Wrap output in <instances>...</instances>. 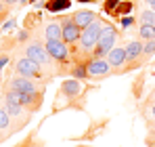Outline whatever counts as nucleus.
<instances>
[{
    "label": "nucleus",
    "instance_id": "c85d7f7f",
    "mask_svg": "<svg viewBox=\"0 0 155 147\" xmlns=\"http://www.w3.org/2000/svg\"><path fill=\"white\" fill-rule=\"evenodd\" d=\"M19 2H21V4H27V2H31V0H19Z\"/></svg>",
    "mask_w": 155,
    "mask_h": 147
},
{
    "label": "nucleus",
    "instance_id": "393cba45",
    "mask_svg": "<svg viewBox=\"0 0 155 147\" xmlns=\"http://www.w3.org/2000/svg\"><path fill=\"white\" fill-rule=\"evenodd\" d=\"M6 63H8V57H0V70H2Z\"/></svg>",
    "mask_w": 155,
    "mask_h": 147
},
{
    "label": "nucleus",
    "instance_id": "c756f323",
    "mask_svg": "<svg viewBox=\"0 0 155 147\" xmlns=\"http://www.w3.org/2000/svg\"><path fill=\"white\" fill-rule=\"evenodd\" d=\"M147 2H149V4H151V6H155V0H147Z\"/></svg>",
    "mask_w": 155,
    "mask_h": 147
},
{
    "label": "nucleus",
    "instance_id": "f8f14e48",
    "mask_svg": "<svg viewBox=\"0 0 155 147\" xmlns=\"http://www.w3.org/2000/svg\"><path fill=\"white\" fill-rule=\"evenodd\" d=\"M97 19V13L94 11H78L76 15H74V21L78 23L80 29H84V27H88V25L92 23Z\"/></svg>",
    "mask_w": 155,
    "mask_h": 147
},
{
    "label": "nucleus",
    "instance_id": "0eeeda50",
    "mask_svg": "<svg viewBox=\"0 0 155 147\" xmlns=\"http://www.w3.org/2000/svg\"><path fill=\"white\" fill-rule=\"evenodd\" d=\"M46 50L51 55V59L59 63H67L69 61V49L63 40H46Z\"/></svg>",
    "mask_w": 155,
    "mask_h": 147
},
{
    "label": "nucleus",
    "instance_id": "1a4fd4ad",
    "mask_svg": "<svg viewBox=\"0 0 155 147\" xmlns=\"http://www.w3.org/2000/svg\"><path fill=\"white\" fill-rule=\"evenodd\" d=\"M4 109L8 111L11 118H21L23 116V105L19 103V95L15 91H6L4 93Z\"/></svg>",
    "mask_w": 155,
    "mask_h": 147
},
{
    "label": "nucleus",
    "instance_id": "39448f33",
    "mask_svg": "<svg viewBox=\"0 0 155 147\" xmlns=\"http://www.w3.org/2000/svg\"><path fill=\"white\" fill-rule=\"evenodd\" d=\"M6 91H17V93H40V86L34 82V78L17 76L6 82Z\"/></svg>",
    "mask_w": 155,
    "mask_h": 147
},
{
    "label": "nucleus",
    "instance_id": "dca6fc26",
    "mask_svg": "<svg viewBox=\"0 0 155 147\" xmlns=\"http://www.w3.org/2000/svg\"><path fill=\"white\" fill-rule=\"evenodd\" d=\"M138 34H140V38H145V40H153V38H155V25L143 23V25H140V29H138Z\"/></svg>",
    "mask_w": 155,
    "mask_h": 147
},
{
    "label": "nucleus",
    "instance_id": "aec40b11",
    "mask_svg": "<svg viewBox=\"0 0 155 147\" xmlns=\"http://www.w3.org/2000/svg\"><path fill=\"white\" fill-rule=\"evenodd\" d=\"M130 11H132V4H126V2H122V4H117V6H115V13H117V15H130Z\"/></svg>",
    "mask_w": 155,
    "mask_h": 147
},
{
    "label": "nucleus",
    "instance_id": "2f4dec72",
    "mask_svg": "<svg viewBox=\"0 0 155 147\" xmlns=\"http://www.w3.org/2000/svg\"><path fill=\"white\" fill-rule=\"evenodd\" d=\"M153 132H155V124H153Z\"/></svg>",
    "mask_w": 155,
    "mask_h": 147
},
{
    "label": "nucleus",
    "instance_id": "412c9836",
    "mask_svg": "<svg viewBox=\"0 0 155 147\" xmlns=\"http://www.w3.org/2000/svg\"><path fill=\"white\" fill-rule=\"evenodd\" d=\"M143 53H145V55H153L155 53V38L149 40L147 44H143Z\"/></svg>",
    "mask_w": 155,
    "mask_h": 147
},
{
    "label": "nucleus",
    "instance_id": "9d476101",
    "mask_svg": "<svg viewBox=\"0 0 155 147\" xmlns=\"http://www.w3.org/2000/svg\"><path fill=\"white\" fill-rule=\"evenodd\" d=\"M80 93H82V84L76 78L74 80H65L61 84V88H59V95H63V97H67V99H76Z\"/></svg>",
    "mask_w": 155,
    "mask_h": 147
},
{
    "label": "nucleus",
    "instance_id": "bb28decb",
    "mask_svg": "<svg viewBox=\"0 0 155 147\" xmlns=\"http://www.w3.org/2000/svg\"><path fill=\"white\" fill-rule=\"evenodd\" d=\"M2 2H6V4H15V2H19V0H2Z\"/></svg>",
    "mask_w": 155,
    "mask_h": 147
},
{
    "label": "nucleus",
    "instance_id": "9b49d317",
    "mask_svg": "<svg viewBox=\"0 0 155 147\" xmlns=\"http://www.w3.org/2000/svg\"><path fill=\"white\" fill-rule=\"evenodd\" d=\"M107 61L111 65V70H120L128 59H126V50L120 49V46H113V49L107 53Z\"/></svg>",
    "mask_w": 155,
    "mask_h": 147
},
{
    "label": "nucleus",
    "instance_id": "ddd939ff",
    "mask_svg": "<svg viewBox=\"0 0 155 147\" xmlns=\"http://www.w3.org/2000/svg\"><path fill=\"white\" fill-rule=\"evenodd\" d=\"M124 50H126V59L132 61V59H136V57H140V55H143V44H140L138 40H130Z\"/></svg>",
    "mask_w": 155,
    "mask_h": 147
},
{
    "label": "nucleus",
    "instance_id": "5701e85b",
    "mask_svg": "<svg viewBox=\"0 0 155 147\" xmlns=\"http://www.w3.org/2000/svg\"><path fill=\"white\" fill-rule=\"evenodd\" d=\"M132 25H134V19H132V17H124V19H122V27H126V29H128V27H132Z\"/></svg>",
    "mask_w": 155,
    "mask_h": 147
},
{
    "label": "nucleus",
    "instance_id": "b1692460",
    "mask_svg": "<svg viewBox=\"0 0 155 147\" xmlns=\"http://www.w3.org/2000/svg\"><path fill=\"white\" fill-rule=\"evenodd\" d=\"M13 27H15V19H11V21H6V23H4V27H2V32H11Z\"/></svg>",
    "mask_w": 155,
    "mask_h": 147
},
{
    "label": "nucleus",
    "instance_id": "cd10ccee",
    "mask_svg": "<svg viewBox=\"0 0 155 147\" xmlns=\"http://www.w3.org/2000/svg\"><path fill=\"white\" fill-rule=\"evenodd\" d=\"M149 114H151V116L155 118V103H153V107H151V111H149Z\"/></svg>",
    "mask_w": 155,
    "mask_h": 147
},
{
    "label": "nucleus",
    "instance_id": "f257e3e1",
    "mask_svg": "<svg viewBox=\"0 0 155 147\" xmlns=\"http://www.w3.org/2000/svg\"><path fill=\"white\" fill-rule=\"evenodd\" d=\"M105 21L103 19H94L92 23L88 25V27H84L82 29V34H80V44H78V49L82 55H90V53H94L97 49V44H99V36H101V29H103Z\"/></svg>",
    "mask_w": 155,
    "mask_h": 147
},
{
    "label": "nucleus",
    "instance_id": "7c9ffc66",
    "mask_svg": "<svg viewBox=\"0 0 155 147\" xmlns=\"http://www.w3.org/2000/svg\"><path fill=\"white\" fill-rule=\"evenodd\" d=\"M78 2H94V0H78Z\"/></svg>",
    "mask_w": 155,
    "mask_h": 147
},
{
    "label": "nucleus",
    "instance_id": "2eb2a0df",
    "mask_svg": "<svg viewBox=\"0 0 155 147\" xmlns=\"http://www.w3.org/2000/svg\"><path fill=\"white\" fill-rule=\"evenodd\" d=\"M46 9H48V11H52V13L65 11V9H69V0H51V2L46 4Z\"/></svg>",
    "mask_w": 155,
    "mask_h": 147
},
{
    "label": "nucleus",
    "instance_id": "20e7f679",
    "mask_svg": "<svg viewBox=\"0 0 155 147\" xmlns=\"http://www.w3.org/2000/svg\"><path fill=\"white\" fill-rule=\"evenodd\" d=\"M86 72H88V78H105L111 72V65L103 57H90L86 63Z\"/></svg>",
    "mask_w": 155,
    "mask_h": 147
},
{
    "label": "nucleus",
    "instance_id": "4468645a",
    "mask_svg": "<svg viewBox=\"0 0 155 147\" xmlns=\"http://www.w3.org/2000/svg\"><path fill=\"white\" fill-rule=\"evenodd\" d=\"M44 36H46V40H61V36H63L61 23H48L44 29Z\"/></svg>",
    "mask_w": 155,
    "mask_h": 147
},
{
    "label": "nucleus",
    "instance_id": "a878e982",
    "mask_svg": "<svg viewBox=\"0 0 155 147\" xmlns=\"http://www.w3.org/2000/svg\"><path fill=\"white\" fill-rule=\"evenodd\" d=\"M4 11H6V9H4V2H0V17L4 15Z\"/></svg>",
    "mask_w": 155,
    "mask_h": 147
},
{
    "label": "nucleus",
    "instance_id": "f03ea898",
    "mask_svg": "<svg viewBox=\"0 0 155 147\" xmlns=\"http://www.w3.org/2000/svg\"><path fill=\"white\" fill-rule=\"evenodd\" d=\"M115 40H117V29L113 25L105 23L103 29H101V36H99V44H97V57L99 55H107L109 50L113 49Z\"/></svg>",
    "mask_w": 155,
    "mask_h": 147
},
{
    "label": "nucleus",
    "instance_id": "7ed1b4c3",
    "mask_svg": "<svg viewBox=\"0 0 155 147\" xmlns=\"http://www.w3.org/2000/svg\"><path fill=\"white\" fill-rule=\"evenodd\" d=\"M42 65L40 63H36L34 59H29V57H23V59H19L17 61V65H15V70L19 76H25V78H34V80H44L42 78V70H40Z\"/></svg>",
    "mask_w": 155,
    "mask_h": 147
},
{
    "label": "nucleus",
    "instance_id": "a211bd4d",
    "mask_svg": "<svg viewBox=\"0 0 155 147\" xmlns=\"http://www.w3.org/2000/svg\"><path fill=\"white\" fill-rule=\"evenodd\" d=\"M8 126H11V116H8L6 109L0 107V130H6Z\"/></svg>",
    "mask_w": 155,
    "mask_h": 147
},
{
    "label": "nucleus",
    "instance_id": "6ab92c4d",
    "mask_svg": "<svg viewBox=\"0 0 155 147\" xmlns=\"http://www.w3.org/2000/svg\"><path fill=\"white\" fill-rule=\"evenodd\" d=\"M140 21L143 23H149V25H155V11H143Z\"/></svg>",
    "mask_w": 155,
    "mask_h": 147
},
{
    "label": "nucleus",
    "instance_id": "f3484780",
    "mask_svg": "<svg viewBox=\"0 0 155 147\" xmlns=\"http://www.w3.org/2000/svg\"><path fill=\"white\" fill-rule=\"evenodd\" d=\"M71 76H74L76 80H86V78H88V72H86V65H76V67L71 70Z\"/></svg>",
    "mask_w": 155,
    "mask_h": 147
},
{
    "label": "nucleus",
    "instance_id": "423d86ee",
    "mask_svg": "<svg viewBox=\"0 0 155 147\" xmlns=\"http://www.w3.org/2000/svg\"><path fill=\"white\" fill-rule=\"evenodd\" d=\"M61 29H63L61 40H63L65 44H76L78 40H80L82 29L78 27V23L74 21V17H65V19H61Z\"/></svg>",
    "mask_w": 155,
    "mask_h": 147
},
{
    "label": "nucleus",
    "instance_id": "6e6552de",
    "mask_svg": "<svg viewBox=\"0 0 155 147\" xmlns=\"http://www.w3.org/2000/svg\"><path fill=\"white\" fill-rule=\"evenodd\" d=\"M25 57L34 59V61H36V63H40L42 67L51 65V55H48L46 46H42L40 42H31V44H27V49H25Z\"/></svg>",
    "mask_w": 155,
    "mask_h": 147
},
{
    "label": "nucleus",
    "instance_id": "4be33fe9",
    "mask_svg": "<svg viewBox=\"0 0 155 147\" xmlns=\"http://www.w3.org/2000/svg\"><path fill=\"white\" fill-rule=\"evenodd\" d=\"M117 4H120V0H107V2H105V11H107V13H111V11H115V6H117Z\"/></svg>",
    "mask_w": 155,
    "mask_h": 147
}]
</instances>
